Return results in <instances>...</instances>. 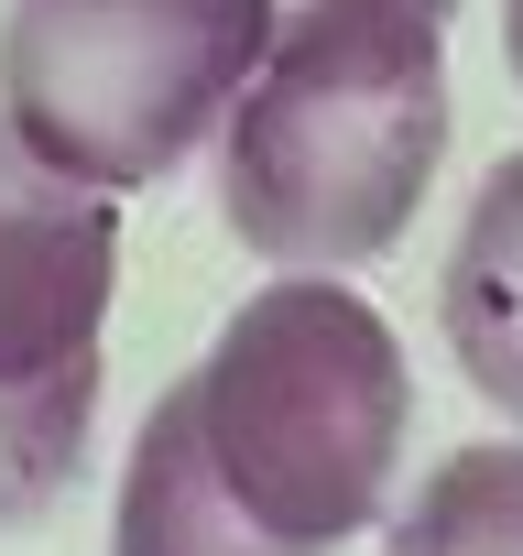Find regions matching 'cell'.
Masks as SVG:
<instances>
[{"mask_svg":"<svg viewBox=\"0 0 523 556\" xmlns=\"http://www.w3.org/2000/svg\"><path fill=\"white\" fill-rule=\"evenodd\" d=\"M447 164V45L404 0H306L218 121V207L251 262H382Z\"/></svg>","mask_w":523,"mask_h":556,"instance_id":"cell-1","label":"cell"},{"mask_svg":"<svg viewBox=\"0 0 523 556\" xmlns=\"http://www.w3.org/2000/svg\"><path fill=\"white\" fill-rule=\"evenodd\" d=\"M186 393L240 513L306 556H339L382 513L404 469V426H414L393 328L360 295H339L328 273L262 285L218 328V350L186 371Z\"/></svg>","mask_w":523,"mask_h":556,"instance_id":"cell-2","label":"cell"},{"mask_svg":"<svg viewBox=\"0 0 523 556\" xmlns=\"http://www.w3.org/2000/svg\"><path fill=\"white\" fill-rule=\"evenodd\" d=\"M273 23V0H12L0 121L110 197L153 186L229 121Z\"/></svg>","mask_w":523,"mask_h":556,"instance_id":"cell-3","label":"cell"},{"mask_svg":"<svg viewBox=\"0 0 523 556\" xmlns=\"http://www.w3.org/2000/svg\"><path fill=\"white\" fill-rule=\"evenodd\" d=\"M120 295L110 186L44 164L0 121V534L55 513L99 415V317Z\"/></svg>","mask_w":523,"mask_h":556,"instance_id":"cell-4","label":"cell"},{"mask_svg":"<svg viewBox=\"0 0 523 556\" xmlns=\"http://www.w3.org/2000/svg\"><path fill=\"white\" fill-rule=\"evenodd\" d=\"M110 556H306L284 534H262L240 513V491L218 480L207 458V426H196V393L175 382L142 437H131V469H120V513H110Z\"/></svg>","mask_w":523,"mask_h":556,"instance_id":"cell-5","label":"cell"},{"mask_svg":"<svg viewBox=\"0 0 523 556\" xmlns=\"http://www.w3.org/2000/svg\"><path fill=\"white\" fill-rule=\"evenodd\" d=\"M436 317H447L469 393L523 426V153H501L480 175V197L447 240V273H436Z\"/></svg>","mask_w":523,"mask_h":556,"instance_id":"cell-6","label":"cell"},{"mask_svg":"<svg viewBox=\"0 0 523 556\" xmlns=\"http://www.w3.org/2000/svg\"><path fill=\"white\" fill-rule=\"evenodd\" d=\"M393 556H523V447L480 437L425 469V491L393 523Z\"/></svg>","mask_w":523,"mask_h":556,"instance_id":"cell-7","label":"cell"},{"mask_svg":"<svg viewBox=\"0 0 523 556\" xmlns=\"http://www.w3.org/2000/svg\"><path fill=\"white\" fill-rule=\"evenodd\" d=\"M501 66H512V88H523V0H501Z\"/></svg>","mask_w":523,"mask_h":556,"instance_id":"cell-8","label":"cell"},{"mask_svg":"<svg viewBox=\"0 0 523 556\" xmlns=\"http://www.w3.org/2000/svg\"><path fill=\"white\" fill-rule=\"evenodd\" d=\"M404 12H425V23H447V12H458V0H404Z\"/></svg>","mask_w":523,"mask_h":556,"instance_id":"cell-9","label":"cell"}]
</instances>
